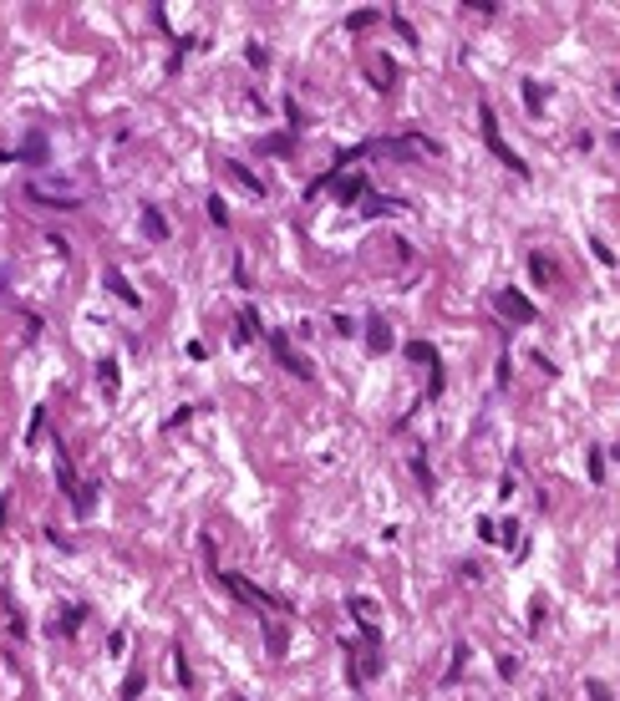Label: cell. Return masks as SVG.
Returning a JSON list of instances; mask_svg holds the SVG:
<instances>
[{
	"instance_id": "1",
	"label": "cell",
	"mask_w": 620,
	"mask_h": 701,
	"mask_svg": "<svg viewBox=\"0 0 620 701\" xmlns=\"http://www.w3.org/2000/svg\"><path fill=\"white\" fill-rule=\"evenodd\" d=\"M224 585L239 594V600H249V605H260V610H285V600H275V594H265V589H254L249 580H239V575H224Z\"/></svg>"
},
{
	"instance_id": "2",
	"label": "cell",
	"mask_w": 620,
	"mask_h": 701,
	"mask_svg": "<svg viewBox=\"0 0 620 701\" xmlns=\"http://www.w3.org/2000/svg\"><path fill=\"white\" fill-rule=\"evenodd\" d=\"M56 478H61V488H67V493H72L77 514H87V508H92V488H81V483H77V473H72L67 462H61V453H56Z\"/></svg>"
},
{
	"instance_id": "3",
	"label": "cell",
	"mask_w": 620,
	"mask_h": 701,
	"mask_svg": "<svg viewBox=\"0 0 620 701\" xmlns=\"http://www.w3.org/2000/svg\"><path fill=\"white\" fill-rule=\"evenodd\" d=\"M270 346H275V356H280V366H290L295 376H310V361H305V356H295L285 335H270Z\"/></svg>"
},
{
	"instance_id": "4",
	"label": "cell",
	"mask_w": 620,
	"mask_h": 701,
	"mask_svg": "<svg viewBox=\"0 0 620 701\" xmlns=\"http://www.w3.org/2000/svg\"><path fill=\"white\" fill-rule=\"evenodd\" d=\"M499 310H503V315H514V321H534V305H524L514 290H503V295H499Z\"/></svg>"
},
{
	"instance_id": "5",
	"label": "cell",
	"mask_w": 620,
	"mask_h": 701,
	"mask_svg": "<svg viewBox=\"0 0 620 701\" xmlns=\"http://www.w3.org/2000/svg\"><path fill=\"white\" fill-rule=\"evenodd\" d=\"M107 285H112V290H117V300H122V305H138V290H133V285H127V280H122V274H117V269H107Z\"/></svg>"
},
{
	"instance_id": "6",
	"label": "cell",
	"mask_w": 620,
	"mask_h": 701,
	"mask_svg": "<svg viewBox=\"0 0 620 701\" xmlns=\"http://www.w3.org/2000/svg\"><path fill=\"white\" fill-rule=\"evenodd\" d=\"M367 341H371V351H387V346H392V331H387V321H371V326H367Z\"/></svg>"
},
{
	"instance_id": "7",
	"label": "cell",
	"mask_w": 620,
	"mask_h": 701,
	"mask_svg": "<svg viewBox=\"0 0 620 701\" xmlns=\"http://www.w3.org/2000/svg\"><path fill=\"white\" fill-rule=\"evenodd\" d=\"M351 610L361 615V625H367V635H376V605H371V600H361V594H356V600H351Z\"/></svg>"
},
{
	"instance_id": "8",
	"label": "cell",
	"mask_w": 620,
	"mask_h": 701,
	"mask_svg": "<svg viewBox=\"0 0 620 701\" xmlns=\"http://www.w3.org/2000/svg\"><path fill=\"white\" fill-rule=\"evenodd\" d=\"M590 696H595V701H610V691H605L600 681H590Z\"/></svg>"
},
{
	"instance_id": "9",
	"label": "cell",
	"mask_w": 620,
	"mask_h": 701,
	"mask_svg": "<svg viewBox=\"0 0 620 701\" xmlns=\"http://www.w3.org/2000/svg\"><path fill=\"white\" fill-rule=\"evenodd\" d=\"M0 523H6V498H0Z\"/></svg>"
}]
</instances>
